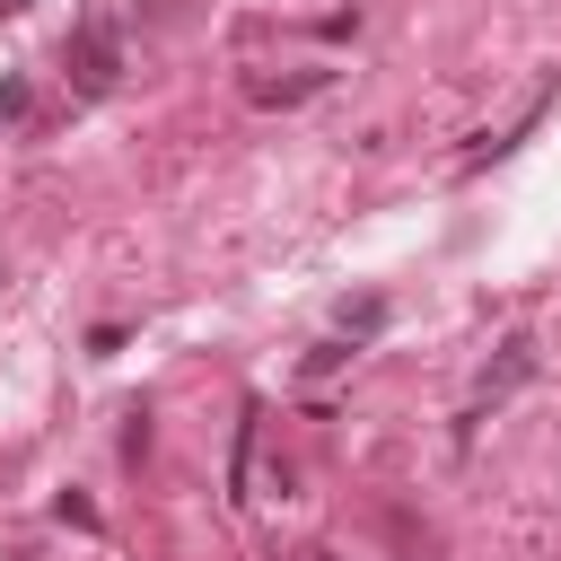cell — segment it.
I'll return each mask as SVG.
<instances>
[{
  "label": "cell",
  "instance_id": "cell-1",
  "mask_svg": "<svg viewBox=\"0 0 561 561\" xmlns=\"http://www.w3.org/2000/svg\"><path fill=\"white\" fill-rule=\"evenodd\" d=\"M61 70H70V88H79V96H114V79H123V44H114V9H105V0L70 26Z\"/></svg>",
  "mask_w": 561,
  "mask_h": 561
},
{
  "label": "cell",
  "instance_id": "cell-3",
  "mask_svg": "<svg viewBox=\"0 0 561 561\" xmlns=\"http://www.w3.org/2000/svg\"><path fill=\"white\" fill-rule=\"evenodd\" d=\"M333 324H342L351 342H368V333L386 324V298H342V316H333Z\"/></svg>",
  "mask_w": 561,
  "mask_h": 561
},
{
  "label": "cell",
  "instance_id": "cell-4",
  "mask_svg": "<svg viewBox=\"0 0 561 561\" xmlns=\"http://www.w3.org/2000/svg\"><path fill=\"white\" fill-rule=\"evenodd\" d=\"M18 114H26V79H18V70H0V123H18Z\"/></svg>",
  "mask_w": 561,
  "mask_h": 561
},
{
  "label": "cell",
  "instance_id": "cell-2",
  "mask_svg": "<svg viewBox=\"0 0 561 561\" xmlns=\"http://www.w3.org/2000/svg\"><path fill=\"white\" fill-rule=\"evenodd\" d=\"M316 88H324L316 70H298V79H263V70H254V79H245V96H254V105H298V96H316Z\"/></svg>",
  "mask_w": 561,
  "mask_h": 561
}]
</instances>
